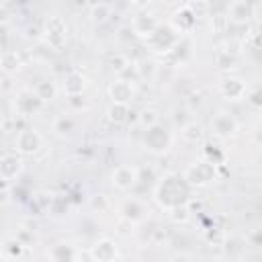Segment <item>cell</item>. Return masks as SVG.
I'll return each instance as SVG.
<instances>
[{"label":"cell","mask_w":262,"mask_h":262,"mask_svg":"<svg viewBox=\"0 0 262 262\" xmlns=\"http://www.w3.org/2000/svg\"><path fill=\"white\" fill-rule=\"evenodd\" d=\"M190 194V186L186 184L184 178L178 174H166L158 186H156V199L162 207H176V205H186V199Z\"/></svg>","instance_id":"6da1fadb"},{"label":"cell","mask_w":262,"mask_h":262,"mask_svg":"<svg viewBox=\"0 0 262 262\" xmlns=\"http://www.w3.org/2000/svg\"><path fill=\"white\" fill-rule=\"evenodd\" d=\"M182 178L186 180L188 186H205V184H209L215 178V164H211L207 160L194 162V164H190L186 168Z\"/></svg>","instance_id":"7a4b0ae2"},{"label":"cell","mask_w":262,"mask_h":262,"mask_svg":"<svg viewBox=\"0 0 262 262\" xmlns=\"http://www.w3.org/2000/svg\"><path fill=\"white\" fill-rule=\"evenodd\" d=\"M143 143L149 151L154 154H164L170 145H172V135L168 129H164L160 123L151 125L149 129H145V135H143Z\"/></svg>","instance_id":"3957f363"},{"label":"cell","mask_w":262,"mask_h":262,"mask_svg":"<svg viewBox=\"0 0 262 262\" xmlns=\"http://www.w3.org/2000/svg\"><path fill=\"white\" fill-rule=\"evenodd\" d=\"M147 43L158 49V51H170L176 43H178V35H176V29L170 27V25H158L154 29V33L147 37Z\"/></svg>","instance_id":"277c9868"},{"label":"cell","mask_w":262,"mask_h":262,"mask_svg":"<svg viewBox=\"0 0 262 262\" xmlns=\"http://www.w3.org/2000/svg\"><path fill=\"white\" fill-rule=\"evenodd\" d=\"M41 106H43V100L35 94V90H23V92L16 96V113L23 115V117L33 115V113L39 111Z\"/></svg>","instance_id":"5b68a950"},{"label":"cell","mask_w":262,"mask_h":262,"mask_svg":"<svg viewBox=\"0 0 262 262\" xmlns=\"http://www.w3.org/2000/svg\"><path fill=\"white\" fill-rule=\"evenodd\" d=\"M227 16H229L231 23L246 25V20L250 16H254V4L248 2V0H235L227 6Z\"/></svg>","instance_id":"8992f818"},{"label":"cell","mask_w":262,"mask_h":262,"mask_svg":"<svg viewBox=\"0 0 262 262\" xmlns=\"http://www.w3.org/2000/svg\"><path fill=\"white\" fill-rule=\"evenodd\" d=\"M45 35L49 45H59L66 37V20L61 16H49L45 20Z\"/></svg>","instance_id":"52a82bcc"},{"label":"cell","mask_w":262,"mask_h":262,"mask_svg":"<svg viewBox=\"0 0 262 262\" xmlns=\"http://www.w3.org/2000/svg\"><path fill=\"white\" fill-rule=\"evenodd\" d=\"M20 170H23L20 156H16V154H4L0 158V178L12 180V178H16L20 174Z\"/></svg>","instance_id":"ba28073f"},{"label":"cell","mask_w":262,"mask_h":262,"mask_svg":"<svg viewBox=\"0 0 262 262\" xmlns=\"http://www.w3.org/2000/svg\"><path fill=\"white\" fill-rule=\"evenodd\" d=\"M16 147L23 154H35L41 147V135L35 129H23L16 137Z\"/></svg>","instance_id":"9c48e42d"},{"label":"cell","mask_w":262,"mask_h":262,"mask_svg":"<svg viewBox=\"0 0 262 262\" xmlns=\"http://www.w3.org/2000/svg\"><path fill=\"white\" fill-rule=\"evenodd\" d=\"M137 182V168L133 166H117L113 172V184L121 190L131 188Z\"/></svg>","instance_id":"30bf717a"},{"label":"cell","mask_w":262,"mask_h":262,"mask_svg":"<svg viewBox=\"0 0 262 262\" xmlns=\"http://www.w3.org/2000/svg\"><path fill=\"white\" fill-rule=\"evenodd\" d=\"M135 90H133V84L125 82V80H115L111 86H108V96L113 98V102H121V104H129V100L133 98Z\"/></svg>","instance_id":"8fae6325"},{"label":"cell","mask_w":262,"mask_h":262,"mask_svg":"<svg viewBox=\"0 0 262 262\" xmlns=\"http://www.w3.org/2000/svg\"><path fill=\"white\" fill-rule=\"evenodd\" d=\"M211 127H213V131H215V135H219V137H229V135L235 133L237 123H235V119H233L231 115H227V113H219V115L213 117Z\"/></svg>","instance_id":"7c38bea8"},{"label":"cell","mask_w":262,"mask_h":262,"mask_svg":"<svg viewBox=\"0 0 262 262\" xmlns=\"http://www.w3.org/2000/svg\"><path fill=\"white\" fill-rule=\"evenodd\" d=\"M92 258L96 262H108V260H117V246L113 239H98L94 246H92Z\"/></svg>","instance_id":"4fadbf2b"},{"label":"cell","mask_w":262,"mask_h":262,"mask_svg":"<svg viewBox=\"0 0 262 262\" xmlns=\"http://www.w3.org/2000/svg\"><path fill=\"white\" fill-rule=\"evenodd\" d=\"M51 262H76V248L68 242H59L49 250Z\"/></svg>","instance_id":"5bb4252c"},{"label":"cell","mask_w":262,"mask_h":262,"mask_svg":"<svg viewBox=\"0 0 262 262\" xmlns=\"http://www.w3.org/2000/svg\"><path fill=\"white\" fill-rule=\"evenodd\" d=\"M221 94L229 100H237L246 94V84L239 78H225L221 82Z\"/></svg>","instance_id":"9a60e30c"},{"label":"cell","mask_w":262,"mask_h":262,"mask_svg":"<svg viewBox=\"0 0 262 262\" xmlns=\"http://www.w3.org/2000/svg\"><path fill=\"white\" fill-rule=\"evenodd\" d=\"M158 25H160V23H158V18H156L154 14H149V12H147V14H139V16H135V20H133V33H139V35H143V37H149Z\"/></svg>","instance_id":"2e32d148"},{"label":"cell","mask_w":262,"mask_h":262,"mask_svg":"<svg viewBox=\"0 0 262 262\" xmlns=\"http://www.w3.org/2000/svg\"><path fill=\"white\" fill-rule=\"evenodd\" d=\"M121 213H123V219H125V221L135 223V221H141V219L145 217V207H143L137 199H131V201H125Z\"/></svg>","instance_id":"e0dca14e"},{"label":"cell","mask_w":262,"mask_h":262,"mask_svg":"<svg viewBox=\"0 0 262 262\" xmlns=\"http://www.w3.org/2000/svg\"><path fill=\"white\" fill-rule=\"evenodd\" d=\"M84 86H86V78L80 74V72H70L63 80V90L68 96L72 94H82L84 92Z\"/></svg>","instance_id":"ac0fdd59"},{"label":"cell","mask_w":262,"mask_h":262,"mask_svg":"<svg viewBox=\"0 0 262 262\" xmlns=\"http://www.w3.org/2000/svg\"><path fill=\"white\" fill-rule=\"evenodd\" d=\"M194 20H196V16L186 8V4H184L182 8H178V10L174 12V18H172L176 31H188V29H192Z\"/></svg>","instance_id":"d6986e66"},{"label":"cell","mask_w":262,"mask_h":262,"mask_svg":"<svg viewBox=\"0 0 262 262\" xmlns=\"http://www.w3.org/2000/svg\"><path fill=\"white\" fill-rule=\"evenodd\" d=\"M106 115H108V119H111L113 123H125V121H129V115H131V108H129V104H121V102H113V104L108 106V111H106Z\"/></svg>","instance_id":"ffe728a7"},{"label":"cell","mask_w":262,"mask_h":262,"mask_svg":"<svg viewBox=\"0 0 262 262\" xmlns=\"http://www.w3.org/2000/svg\"><path fill=\"white\" fill-rule=\"evenodd\" d=\"M74 129H76V121H74L70 115H59V117L53 121V131H55L57 135H61V137L70 135Z\"/></svg>","instance_id":"44dd1931"},{"label":"cell","mask_w":262,"mask_h":262,"mask_svg":"<svg viewBox=\"0 0 262 262\" xmlns=\"http://www.w3.org/2000/svg\"><path fill=\"white\" fill-rule=\"evenodd\" d=\"M0 68L4 70V72H16L18 68H20V57H18V53L16 51H4L2 55H0Z\"/></svg>","instance_id":"7402d4cb"},{"label":"cell","mask_w":262,"mask_h":262,"mask_svg":"<svg viewBox=\"0 0 262 262\" xmlns=\"http://www.w3.org/2000/svg\"><path fill=\"white\" fill-rule=\"evenodd\" d=\"M35 94H37L43 102L53 100V98H55V86H53V82H49V80H41V82H37V86H35Z\"/></svg>","instance_id":"603a6c76"},{"label":"cell","mask_w":262,"mask_h":262,"mask_svg":"<svg viewBox=\"0 0 262 262\" xmlns=\"http://www.w3.org/2000/svg\"><path fill=\"white\" fill-rule=\"evenodd\" d=\"M111 4H106V2H98V4H92V8H90V16H92V20H96V23H104L108 16H111Z\"/></svg>","instance_id":"cb8c5ba5"},{"label":"cell","mask_w":262,"mask_h":262,"mask_svg":"<svg viewBox=\"0 0 262 262\" xmlns=\"http://www.w3.org/2000/svg\"><path fill=\"white\" fill-rule=\"evenodd\" d=\"M180 131H182V137H184L186 141H192V143L203 137V127H201L199 123H194V121H190L188 125H184Z\"/></svg>","instance_id":"d4e9b609"},{"label":"cell","mask_w":262,"mask_h":262,"mask_svg":"<svg viewBox=\"0 0 262 262\" xmlns=\"http://www.w3.org/2000/svg\"><path fill=\"white\" fill-rule=\"evenodd\" d=\"M170 213V219L174 221V223H184L188 217H190V209H188V205H176V207H170L168 209Z\"/></svg>","instance_id":"484cf974"},{"label":"cell","mask_w":262,"mask_h":262,"mask_svg":"<svg viewBox=\"0 0 262 262\" xmlns=\"http://www.w3.org/2000/svg\"><path fill=\"white\" fill-rule=\"evenodd\" d=\"M217 66H219L221 70L233 68V66H235V55H233L229 49H221V51L217 53Z\"/></svg>","instance_id":"4316f807"},{"label":"cell","mask_w":262,"mask_h":262,"mask_svg":"<svg viewBox=\"0 0 262 262\" xmlns=\"http://www.w3.org/2000/svg\"><path fill=\"white\" fill-rule=\"evenodd\" d=\"M33 203H35V207L39 209V211H47L49 207H51V203H53V194H49V192H37L35 196H33Z\"/></svg>","instance_id":"83f0119b"},{"label":"cell","mask_w":262,"mask_h":262,"mask_svg":"<svg viewBox=\"0 0 262 262\" xmlns=\"http://www.w3.org/2000/svg\"><path fill=\"white\" fill-rule=\"evenodd\" d=\"M244 246H246V242L242 237H229L227 244H225V252L229 256H239L244 252Z\"/></svg>","instance_id":"f1b7e54d"},{"label":"cell","mask_w":262,"mask_h":262,"mask_svg":"<svg viewBox=\"0 0 262 262\" xmlns=\"http://www.w3.org/2000/svg\"><path fill=\"white\" fill-rule=\"evenodd\" d=\"M139 123H141L145 129H149L151 125L158 123V113H156L154 108H145V111H141V113H139Z\"/></svg>","instance_id":"f546056e"},{"label":"cell","mask_w":262,"mask_h":262,"mask_svg":"<svg viewBox=\"0 0 262 262\" xmlns=\"http://www.w3.org/2000/svg\"><path fill=\"white\" fill-rule=\"evenodd\" d=\"M135 70H137V76L139 78H145V76H151V74H156V66H154V61H149V59H141L137 66H135Z\"/></svg>","instance_id":"4dcf8cb0"},{"label":"cell","mask_w":262,"mask_h":262,"mask_svg":"<svg viewBox=\"0 0 262 262\" xmlns=\"http://www.w3.org/2000/svg\"><path fill=\"white\" fill-rule=\"evenodd\" d=\"M174 123L182 129L184 125H188L190 123V115H188V111L186 108H176L174 111Z\"/></svg>","instance_id":"1f68e13d"},{"label":"cell","mask_w":262,"mask_h":262,"mask_svg":"<svg viewBox=\"0 0 262 262\" xmlns=\"http://www.w3.org/2000/svg\"><path fill=\"white\" fill-rule=\"evenodd\" d=\"M127 66H129V59L125 55H121V53H115V57L111 59V68L117 70V72H123Z\"/></svg>","instance_id":"d6a6232c"},{"label":"cell","mask_w":262,"mask_h":262,"mask_svg":"<svg viewBox=\"0 0 262 262\" xmlns=\"http://www.w3.org/2000/svg\"><path fill=\"white\" fill-rule=\"evenodd\" d=\"M186 8H188L194 16H201L203 12H207V10H209V4H207V2H188V4H186Z\"/></svg>","instance_id":"836d02e7"},{"label":"cell","mask_w":262,"mask_h":262,"mask_svg":"<svg viewBox=\"0 0 262 262\" xmlns=\"http://www.w3.org/2000/svg\"><path fill=\"white\" fill-rule=\"evenodd\" d=\"M68 102H70V106H72V108H76V111H80V108H84V106H86L84 94H72V96H68Z\"/></svg>","instance_id":"e575fe53"},{"label":"cell","mask_w":262,"mask_h":262,"mask_svg":"<svg viewBox=\"0 0 262 262\" xmlns=\"http://www.w3.org/2000/svg\"><path fill=\"white\" fill-rule=\"evenodd\" d=\"M6 250H8V254L10 256H20V252H23V244L14 237V239H8L6 242Z\"/></svg>","instance_id":"d590c367"},{"label":"cell","mask_w":262,"mask_h":262,"mask_svg":"<svg viewBox=\"0 0 262 262\" xmlns=\"http://www.w3.org/2000/svg\"><path fill=\"white\" fill-rule=\"evenodd\" d=\"M16 239H18V242H20L23 246H27L29 242H33V235H31L29 231H25V229H20V231L16 233Z\"/></svg>","instance_id":"8d00e7d4"},{"label":"cell","mask_w":262,"mask_h":262,"mask_svg":"<svg viewBox=\"0 0 262 262\" xmlns=\"http://www.w3.org/2000/svg\"><path fill=\"white\" fill-rule=\"evenodd\" d=\"M248 100H250V104H254V106H260V92H258V90H256V92H252Z\"/></svg>","instance_id":"74e56055"},{"label":"cell","mask_w":262,"mask_h":262,"mask_svg":"<svg viewBox=\"0 0 262 262\" xmlns=\"http://www.w3.org/2000/svg\"><path fill=\"white\" fill-rule=\"evenodd\" d=\"M250 242H252V246H260V231L258 229L254 233H250Z\"/></svg>","instance_id":"f35d334b"},{"label":"cell","mask_w":262,"mask_h":262,"mask_svg":"<svg viewBox=\"0 0 262 262\" xmlns=\"http://www.w3.org/2000/svg\"><path fill=\"white\" fill-rule=\"evenodd\" d=\"M92 205L102 209V207H106V201H104V196H98V199H94V201H92Z\"/></svg>","instance_id":"ab89813d"},{"label":"cell","mask_w":262,"mask_h":262,"mask_svg":"<svg viewBox=\"0 0 262 262\" xmlns=\"http://www.w3.org/2000/svg\"><path fill=\"white\" fill-rule=\"evenodd\" d=\"M27 35L37 39V37H39V29H37V27H29V33H27Z\"/></svg>","instance_id":"60d3db41"},{"label":"cell","mask_w":262,"mask_h":262,"mask_svg":"<svg viewBox=\"0 0 262 262\" xmlns=\"http://www.w3.org/2000/svg\"><path fill=\"white\" fill-rule=\"evenodd\" d=\"M4 37H6V27H4V25H0V41H2Z\"/></svg>","instance_id":"b9f144b4"},{"label":"cell","mask_w":262,"mask_h":262,"mask_svg":"<svg viewBox=\"0 0 262 262\" xmlns=\"http://www.w3.org/2000/svg\"><path fill=\"white\" fill-rule=\"evenodd\" d=\"M174 262H186V256H176Z\"/></svg>","instance_id":"7bdbcfd3"},{"label":"cell","mask_w":262,"mask_h":262,"mask_svg":"<svg viewBox=\"0 0 262 262\" xmlns=\"http://www.w3.org/2000/svg\"><path fill=\"white\" fill-rule=\"evenodd\" d=\"M2 123H4V115H2V111H0V127H2Z\"/></svg>","instance_id":"ee69618b"},{"label":"cell","mask_w":262,"mask_h":262,"mask_svg":"<svg viewBox=\"0 0 262 262\" xmlns=\"http://www.w3.org/2000/svg\"><path fill=\"white\" fill-rule=\"evenodd\" d=\"M108 262H117V260H108Z\"/></svg>","instance_id":"f6af8a7d"},{"label":"cell","mask_w":262,"mask_h":262,"mask_svg":"<svg viewBox=\"0 0 262 262\" xmlns=\"http://www.w3.org/2000/svg\"><path fill=\"white\" fill-rule=\"evenodd\" d=\"M0 262H2V260H0Z\"/></svg>","instance_id":"bcb514c9"}]
</instances>
